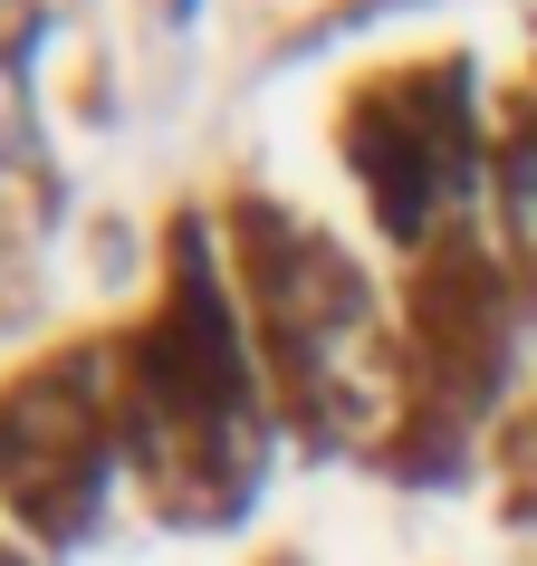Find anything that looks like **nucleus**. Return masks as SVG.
I'll list each match as a JSON object with an SVG mask.
<instances>
[{"label":"nucleus","instance_id":"f257e3e1","mask_svg":"<svg viewBox=\"0 0 537 566\" xmlns=\"http://www.w3.org/2000/svg\"><path fill=\"white\" fill-rule=\"evenodd\" d=\"M30 135L39 116H30V87H20V59H0V164H30Z\"/></svg>","mask_w":537,"mask_h":566},{"label":"nucleus","instance_id":"f03ea898","mask_svg":"<svg viewBox=\"0 0 537 566\" xmlns=\"http://www.w3.org/2000/svg\"><path fill=\"white\" fill-rule=\"evenodd\" d=\"M508 231L537 240V145L518 154V174H508Z\"/></svg>","mask_w":537,"mask_h":566},{"label":"nucleus","instance_id":"7ed1b4c3","mask_svg":"<svg viewBox=\"0 0 537 566\" xmlns=\"http://www.w3.org/2000/svg\"><path fill=\"white\" fill-rule=\"evenodd\" d=\"M30 30H39V0H0V59H20Z\"/></svg>","mask_w":537,"mask_h":566}]
</instances>
